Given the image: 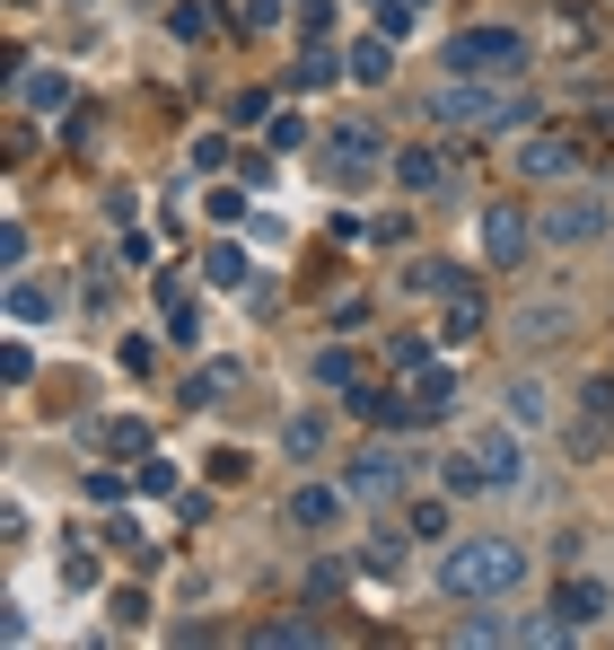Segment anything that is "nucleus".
<instances>
[{
	"label": "nucleus",
	"mask_w": 614,
	"mask_h": 650,
	"mask_svg": "<svg viewBox=\"0 0 614 650\" xmlns=\"http://www.w3.org/2000/svg\"><path fill=\"white\" fill-rule=\"evenodd\" d=\"M553 44H562V53H589V44H597V27H589L580 9H553Z\"/></svg>",
	"instance_id": "cd10ccee"
},
{
	"label": "nucleus",
	"mask_w": 614,
	"mask_h": 650,
	"mask_svg": "<svg viewBox=\"0 0 614 650\" xmlns=\"http://www.w3.org/2000/svg\"><path fill=\"white\" fill-rule=\"evenodd\" d=\"M106 545H123L132 563H149V554H158V545H149V527H141V519H106Z\"/></svg>",
	"instance_id": "c756f323"
},
{
	"label": "nucleus",
	"mask_w": 614,
	"mask_h": 650,
	"mask_svg": "<svg viewBox=\"0 0 614 650\" xmlns=\"http://www.w3.org/2000/svg\"><path fill=\"white\" fill-rule=\"evenodd\" d=\"M580 413H589V422H580V448L597 457L614 440V379H589V388H580Z\"/></svg>",
	"instance_id": "f8f14e48"
},
{
	"label": "nucleus",
	"mask_w": 614,
	"mask_h": 650,
	"mask_svg": "<svg viewBox=\"0 0 614 650\" xmlns=\"http://www.w3.org/2000/svg\"><path fill=\"white\" fill-rule=\"evenodd\" d=\"M132 484H141V493H158V502H176V493H185V484H176V466H167V457H141V475H132Z\"/></svg>",
	"instance_id": "473e14b6"
},
{
	"label": "nucleus",
	"mask_w": 614,
	"mask_h": 650,
	"mask_svg": "<svg viewBox=\"0 0 614 650\" xmlns=\"http://www.w3.org/2000/svg\"><path fill=\"white\" fill-rule=\"evenodd\" d=\"M509 422H518V431H544V422H553V388H544V379H518V388H509Z\"/></svg>",
	"instance_id": "dca6fc26"
},
{
	"label": "nucleus",
	"mask_w": 614,
	"mask_h": 650,
	"mask_svg": "<svg viewBox=\"0 0 614 650\" xmlns=\"http://www.w3.org/2000/svg\"><path fill=\"white\" fill-rule=\"evenodd\" d=\"M53 308H62V299H53L44 281H9V317H18V326H44Z\"/></svg>",
	"instance_id": "4be33fe9"
},
{
	"label": "nucleus",
	"mask_w": 614,
	"mask_h": 650,
	"mask_svg": "<svg viewBox=\"0 0 614 650\" xmlns=\"http://www.w3.org/2000/svg\"><path fill=\"white\" fill-rule=\"evenodd\" d=\"M343 413H361V422H377V431H430V422H439L422 395H395V388H352Z\"/></svg>",
	"instance_id": "6e6552de"
},
{
	"label": "nucleus",
	"mask_w": 614,
	"mask_h": 650,
	"mask_svg": "<svg viewBox=\"0 0 614 650\" xmlns=\"http://www.w3.org/2000/svg\"><path fill=\"white\" fill-rule=\"evenodd\" d=\"M18 97H27L35 115H62V106H71V80H62V71H18Z\"/></svg>",
	"instance_id": "f3484780"
},
{
	"label": "nucleus",
	"mask_w": 614,
	"mask_h": 650,
	"mask_svg": "<svg viewBox=\"0 0 614 650\" xmlns=\"http://www.w3.org/2000/svg\"><path fill=\"white\" fill-rule=\"evenodd\" d=\"M194 167H202V176H220V167H229V141H220V132H202V141H194Z\"/></svg>",
	"instance_id": "4c0bfd02"
},
{
	"label": "nucleus",
	"mask_w": 614,
	"mask_h": 650,
	"mask_svg": "<svg viewBox=\"0 0 614 650\" xmlns=\"http://www.w3.org/2000/svg\"><path fill=\"white\" fill-rule=\"evenodd\" d=\"M562 334H571V308L562 299H527L518 308V343H562Z\"/></svg>",
	"instance_id": "4468645a"
},
{
	"label": "nucleus",
	"mask_w": 614,
	"mask_h": 650,
	"mask_svg": "<svg viewBox=\"0 0 614 650\" xmlns=\"http://www.w3.org/2000/svg\"><path fill=\"white\" fill-rule=\"evenodd\" d=\"M167 27H176V35H185V44H194V35H211V27H220V18H211V9H202V0H176V9H167Z\"/></svg>",
	"instance_id": "7c9ffc66"
},
{
	"label": "nucleus",
	"mask_w": 614,
	"mask_h": 650,
	"mask_svg": "<svg viewBox=\"0 0 614 650\" xmlns=\"http://www.w3.org/2000/svg\"><path fill=\"white\" fill-rule=\"evenodd\" d=\"M290 80H299V89H334V80H343V62H334V44H308Z\"/></svg>",
	"instance_id": "b1692460"
},
{
	"label": "nucleus",
	"mask_w": 614,
	"mask_h": 650,
	"mask_svg": "<svg viewBox=\"0 0 614 650\" xmlns=\"http://www.w3.org/2000/svg\"><path fill=\"white\" fill-rule=\"evenodd\" d=\"M325 431H334V422H325L316 404H308V413H290V422H281V457H316V448H325Z\"/></svg>",
	"instance_id": "6ab92c4d"
},
{
	"label": "nucleus",
	"mask_w": 614,
	"mask_h": 650,
	"mask_svg": "<svg viewBox=\"0 0 614 650\" xmlns=\"http://www.w3.org/2000/svg\"><path fill=\"white\" fill-rule=\"evenodd\" d=\"M413 536L439 545V536H448V502H413Z\"/></svg>",
	"instance_id": "e433bc0d"
},
{
	"label": "nucleus",
	"mask_w": 614,
	"mask_h": 650,
	"mask_svg": "<svg viewBox=\"0 0 614 650\" xmlns=\"http://www.w3.org/2000/svg\"><path fill=\"white\" fill-rule=\"evenodd\" d=\"M404 290H422V299H466V290H475V272H466V264L422 256V264H404Z\"/></svg>",
	"instance_id": "9b49d317"
},
{
	"label": "nucleus",
	"mask_w": 614,
	"mask_h": 650,
	"mask_svg": "<svg viewBox=\"0 0 614 650\" xmlns=\"http://www.w3.org/2000/svg\"><path fill=\"white\" fill-rule=\"evenodd\" d=\"M343 502H352V484H299V493H290V527H308V536H316V527L343 519Z\"/></svg>",
	"instance_id": "9d476101"
},
{
	"label": "nucleus",
	"mask_w": 614,
	"mask_h": 650,
	"mask_svg": "<svg viewBox=\"0 0 614 650\" xmlns=\"http://www.w3.org/2000/svg\"><path fill=\"white\" fill-rule=\"evenodd\" d=\"M457 80H527V35L518 27H466V35H448V53H439Z\"/></svg>",
	"instance_id": "7ed1b4c3"
},
{
	"label": "nucleus",
	"mask_w": 614,
	"mask_h": 650,
	"mask_svg": "<svg viewBox=\"0 0 614 650\" xmlns=\"http://www.w3.org/2000/svg\"><path fill=\"white\" fill-rule=\"evenodd\" d=\"M202 203H211V220H246V194H238V185H220V194H202Z\"/></svg>",
	"instance_id": "ea45409f"
},
{
	"label": "nucleus",
	"mask_w": 614,
	"mask_h": 650,
	"mask_svg": "<svg viewBox=\"0 0 614 650\" xmlns=\"http://www.w3.org/2000/svg\"><path fill=\"white\" fill-rule=\"evenodd\" d=\"M439 493H448V502H475V493H491L483 466H475V448H457V457L439 466Z\"/></svg>",
	"instance_id": "412c9836"
},
{
	"label": "nucleus",
	"mask_w": 614,
	"mask_h": 650,
	"mask_svg": "<svg viewBox=\"0 0 614 650\" xmlns=\"http://www.w3.org/2000/svg\"><path fill=\"white\" fill-rule=\"evenodd\" d=\"M202 281H211V290H246V281H254L246 247H202Z\"/></svg>",
	"instance_id": "aec40b11"
},
{
	"label": "nucleus",
	"mask_w": 614,
	"mask_h": 650,
	"mask_svg": "<svg viewBox=\"0 0 614 650\" xmlns=\"http://www.w3.org/2000/svg\"><path fill=\"white\" fill-rule=\"evenodd\" d=\"M571 167H580V149H571L562 132H535V141H518V176H527V185H562Z\"/></svg>",
	"instance_id": "1a4fd4ad"
},
{
	"label": "nucleus",
	"mask_w": 614,
	"mask_h": 650,
	"mask_svg": "<svg viewBox=\"0 0 614 650\" xmlns=\"http://www.w3.org/2000/svg\"><path fill=\"white\" fill-rule=\"evenodd\" d=\"M316 388H361V352H343V343H325V352H316Z\"/></svg>",
	"instance_id": "5701e85b"
},
{
	"label": "nucleus",
	"mask_w": 614,
	"mask_h": 650,
	"mask_svg": "<svg viewBox=\"0 0 614 650\" xmlns=\"http://www.w3.org/2000/svg\"><path fill=\"white\" fill-rule=\"evenodd\" d=\"M430 124H457V132H518L535 124V106H527V89L518 80H439L430 89Z\"/></svg>",
	"instance_id": "f03ea898"
},
{
	"label": "nucleus",
	"mask_w": 614,
	"mask_h": 650,
	"mask_svg": "<svg viewBox=\"0 0 614 650\" xmlns=\"http://www.w3.org/2000/svg\"><path fill=\"white\" fill-rule=\"evenodd\" d=\"M466 448H475V466H483L491 493H518V484H527V431H518V422H483Z\"/></svg>",
	"instance_id": "423d86ee"
},
{
	"label": "nucleus",
	"mask_w": 614,
	"mask_h": 650,
	"mask_svg": "<svg viewBox=\"0 0 614 650\" xmlns=\"http://www.w3.org/2000/svg\"><path fill=\"white\" fill-rule=\"evenodd\" d=\"M238 388H246V370H238V361H202V370L185 379V404L202 413V404H229Z\"/></svg>",
	"instance_id": "ddd939ff"
},
{
	"label": "nucleus",
	"mask_w": 614,
	"mask_h": 650,
	"mask_svg": "<svg viewBox=\"0 0 614 650\" xmlns=\"http://www.w3.org/2000/svg\"><path fill=\"white\" fill-rule=\"evenodd\" d=\"M439 589L466 598V607L527 589V545L518 536H457V545H439Z\"/></svg>",
	"instance_id": "f257e3e1"
},
{
	"label": "nucleus",
	"mask_w": 614,
	"mask_h": 650,
	"mask_svg": "<svg viewBox=\"0 0 614 650\" xmlns=\"http://www.w3.org/2000/svg\"><path fill=\"white\" fill-rule=\"evenodd\" d=\"M343 53H352V80H368V89L395 80V35H361V44H343Z\"/></svg>",
	"instance_id": "2eb2a0df"
},
{
	"label": "nucleus",
	"mask_w": 614,
	"mask_h": 650,
	"mask_svg": "<svg viewBox=\"0 0 614 650\" xmlns=\"http://www.w3.org/2000/svg\"><path fill=\"white\" fill-rule=\"evenodd\" d=\"M395 185H404V194H439V185H448V167H439L430 149H395Z\"/></svg>",
	"instance_id": "a211bd4d"
},
{
	"label": "nucleus",
	"mask_w": 614,
	"mask_h": 650,
	"mask_svg": "<svg viewBox=\"0 0 614 650\" xmlns=\"http://www.w3.org/2000/svg\"><path fill=\"white\" fill-rule=\"evenodd\" d=\"M386 361H395L404 379H413V370H430V334H395V343H386Z\"/></svg>",
	"instance_id": "2f4dec72"
},
{
	"label": "nucleus",
	"mask_w": 614,
	"mask_h": 650,
	"mask_svg": "<svg viewBox=\"0 0 614 650\" xmlns=\"http://www.w3.org/2000/svg\"><path fill=\"white\" fill-rule=\"evenodd\" d=\"M475 247H483L491 272H509V264H527L544 247V229H535V211L527 203H483V229H475Z\"/></svg>",
	"instance_id": "20e7f679"
},
{
	"label": "nucleus",
	"mask_w": 614,
	"mask_h": 650,
	"mask_svg": "<svg viewBox=\"0 0 614 650\" xmlns=\"http://www.w3.org/2000/svg\"><path fill=\"white\" fill-rule=\"evenodd\" d=\"M62 589H97V554H62Z\"/></svg>",
	"instance_id": "58836bf2"
},
{
	"label": "nucleus",
	"mask_w": 614,
	"mask_h": 650,
	"mask_svg": "<svg viewBox=\"0 0 614 650\" xmlns=\"http://www.w3.org/2000/svg\"><path fill=\"white\" fill-rule=\"evenodd\" d=\"M263 132H272V149H299V141H308V124H299V115H272Z\"/></svg>",
	"instance_id": "79ce46f5"
},
{
	"label": "nucleus",
	"mask_w": 614,
	"mask_h": 650,
	"mask_svg": "<svg viewBox=\"0 0 614 650\" xmlns=\"http://www.w3.org/2000/svg\"><path fill=\"white\" fill-rule=\"evenodd\" d=\"M422 404H430V413H448V395H457V370H439V361H430V370H422Z\"/></svg>",
	"instance_id": "72a5a7b5"
},
{
	"label": "nucleus",
	"mask_w": 614,
	"mask_h": 650,
	"mask_svg": "<svg viewBox=\"0 0 614 650\" xmlns=\"http://www.w3.org/2000/svg\"><path fill=\"white\" fill-rule=\"evenodd\" d=\"M535 229H544V247H589V238L614 229V203L606 194H562V203L535 211Z\"/></svg>",
	"instance_id": "39448f33"
},
{
	"label": "nucleus",
	"mask_w": 614,
	"mask_h": 650,
	"mask_svg": "<svg viewBox=\"0 0 614 650\" xmlns=\"http://www.w3.org/2000/svg\"><path fill=\"white\" fill-rule=\"evenodd\" d=\"M553 607H562L571 625H589V616H606V589H597V580H571V589H562Z\"/></svg>",
	"instance_id": "bb28decb"
},
{
	"label": "nucleus",
	"mask_w": 614,
	"mask_h": 650,
	"mask_svg": "<svg viewBox=\"0 0 614 650\" xmlns=\"http://www.w3.org/2000/svg\"><path fill=\"white\" fill-rule=\"evenodd\" d=\"M254 642H263V650H272V642L308 650V642H325V625H308V616H272V625H263V633H254Z\"/></svg>",
	"instance_id": "a878e982"
},
{
	"label": "nucleus",
	"mask_w": 614,
	"mask_h": 650,
	"mask_svg": "<svg viewBox=\"0 0 614 650\" xmlns=\"http://www.w3.org/2000/svg\"><path fill=\"white\" fill-rule=\"evenodd\" d=\"M509 633H518V625H509V616H491V598H483V616H466V625H457V650H483V642H509Z\"/></svg>",
	"instance_id": "393cba45"
},
{
	"label": "nucleus",
	"mask_w": 614,
	"mask_h": 650,
	"mask_svg": "<svg viewBox=\"0 0 614 650\" xmlns=\"http://www.w3.org/2000/svg\"><path fill=\"white\" fill-rule=\"evenodd\" d=\"M27 379H35V352L9 343V352H0V388H27Z\"/></svg>",
	"instance_id": "f704fd0d"
},
{
	"label": "nucleus",
	"mask_w": 614,
	"mask_h": 650,
	"mask_svg": "<svg viewBox=\"0 0 614 650\" xmlns=\"http://www.w3.org/2000/svg\"><path fill=\"white\" fill-rule=\"evenodd\" d=\"M483 334V299L466 290V299H448V343H475Z\"/></svg>",
	"instance_id": "c85d7f7f"
},
{
	"label": "nucleus",
	"mask_w": 614,
	"mask_h": 650,
	"mask_svg": "<svg viewBox=\"0 0 614 650\" xmlns=\"http://www.w3.org/2000/svg\"><path fill=\"white\" fill-rule=\"evenodd\" d=\"M106 607H115V625H141V616H149V598H141V589H115Z\"/></svg>",
	"instance_id": "a19ab883"
},
{
	"label": "nucleus",
	"mask_w": 614,
	"mask_h": 650,
	"mask_svg": "<svg viewBox=\"0 0 614 650\" xmlns=\"http://www.w3.org/2000/svg\"><path fill=\"white\" fill-rule=\"evenodd\" d=\"M404 475H413V448H395V440H377V448H361V457L343 466L352 502H395V493H404Z\"/></svg>",
	"instance_id": "0eeeda50"
},
{
	"label": "nucleus",
	"mask_w": 614,
	"mask_h": 650,
	"mask_svg": "<svg viewBox=\"0 0 614 650\" xmlns=\"http://www.w3.org/2000/svg\"><path fill=\"white\" fill-rule=\"evenodd\" d=\"M106 448H123V457H149V431H141V422H106Z\"/></svg>",
	"instance_id": "c9c22d12"
}]
</instances>
